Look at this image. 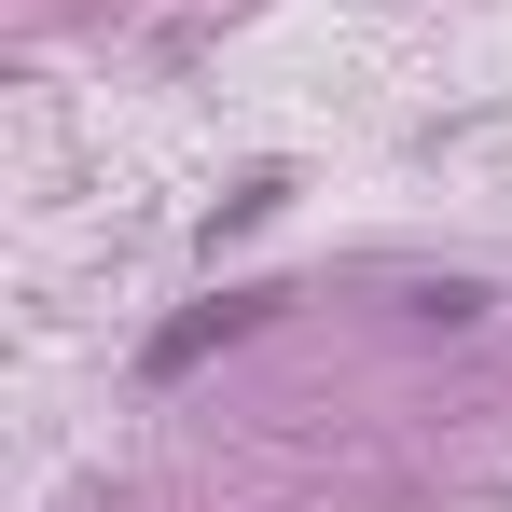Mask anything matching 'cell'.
Wrapping results in <instances>:
<instances>
[{
    "instance_id": "6da1fadb",
    "label": "cell",
    "mask_w": 512,
    "mask_h": 512,
    "mask_svg": "<svg viewBox=\"0 0 512 512\" xmlns=\"http://www.w3.org/2000/svg\"><path fill=\"white\" fill-rule=\"evenodd\" d=\"M277 305H291V291H222V305H194V319H167V333L139 346V374H153V388H180V374H194L208 346H236L250 319H277Z\"/></svg>"
},
{
    "instance_id": "7a4b0ae2",
    "label": "cell",
    "mask_w": 512,
    "mask_h": 512,
    "mask_svg": "<svg viewBox=\"0 0 512 512\" xmlns=\"http://www.w3.org/2000/svg\"><path fill=\"white\" fill-rule=\"evenodd\" d=\"M277 194H291L277 167H263V180H236V194H222V222H208V250H222V236H250V222H277Z\"/></svg>"
},
{
    "instance_id": "3957f363",
    "label": "cell",
    "mask_w": 512,
    "mask_h": 512,
    "mask_svg": "<svg viewBox=\"0 0 512 512\" xmlns=\"http://www.w3.org/2000/svg\"><path fill=\"white\" fill-rule=\"evenodd\" d=\"M416 319H429V333H471V319H485V291H471V277H429Z\"/></svg>"
}]
</instances>
